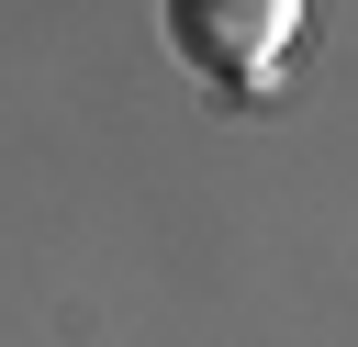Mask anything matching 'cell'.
<instances>
[{"mask_svg": "<svg viewBox=\"0 0 358 347\" xmlns=\"http://www.w3.org/2000/svg\"><path fill=\"white\" fill-rule=\"evenodd\" d=\"M168 34L201 78L224 90H268L280 56L302 45V0H168Z\"/></svg>", "mask_w": 358, "mask_h": 347, "instance_id": "1", "label": "cell"}]
</instances>
